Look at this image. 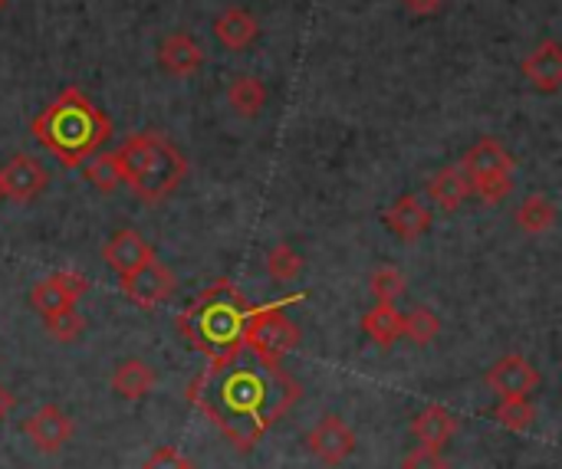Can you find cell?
Wrapping results in <instances>:
<instances>
[{
  "instance_id": "cell-1",
  "label": "cell",
  "mask_w": 562,
  "mask_h": 469,
  "mask_svg": "<svg viewBox=\"0 0 562 469\" xmlns=\"http://www.w3.org/2000/svg\"><path fill=\"white\" fill-rule=\"evenodd\" d=\"M300 394L303 388L280 365H263L247 345L224 362H211V368L188 385V401L207 414L237 450H250Z\"/></svg>"
},
{
  "instance_id": "cell-2",
  "label": "cell",
  "mask_w": 562,
  "mask_h": 469,
  "mask_svg": "<svg viewBox=\"0 0 562 469\" xmlns=\"http://www.w3.org/2000/svg\"><path fill=\"white\" fill-rule=\"evenodd\" d=\"M33 138L56 155L63 168H82L112 138L109 115L76 85L63 89L33 122Z\"/></svg>"
},
{
  "instance_id": "cell-3",
  "label": "cell",
  "mask_w": 562,
  "mask_h": 469,
  "mask_svg": "<svg viewBox=\"0 0 562 469\" xmlns=\"http://www.w3.org/2000/svg\"><path fill=\"white\" fill-rule=\"evenodd\" d=\"M247 312H250V306L240 296V289L234 283L221 279L211 289H204V296L198 302H191L184 309V316L178 319V329L191 348L207 355V362H224L227 355H234L244 345Z\"/></svg>"
},
{
  "instance_id": "cell-4",
  "label": "cell",
  "mask_w": 562,
  "mask_h": 469,
  "mask_svg": "<svg viewBox=\"0 0 562 469\" xmlns=\"http://www.w3.org/2000/svg\"><path fill=\"white\" fill-rule=\"evenodd\" d=\"M303 296H286L273 306H260L247 312V325H244V345L263 362V365H280L286 352H293L300 345V329L283 316V309L290 302H296Z\"/></svg>"
},
{
  "instance_id": "cell-5",
  "label": "cell",
  "mask_w": 562,
  "mask_h": 469,
  "mask_svg": "<svg viewBox=\"0 0 562 469\" xmlns=\"http://www.w3.org/2000/svg\"><path fill=\"white\" fill-rule=\"evenodd\" d=\"M188 178V158L161 135L155 131V151L148 168L142 171V178L132 184V194L145 204H161L165 197H171L178 191V184Z\"/></svg>"
},
{
  "instance_id": "cell-6",
  "label": "cell",
  "mask_w": 562,
  "mask_h": 469,
  "mask_svg": "<svg viewBox=\"0 0 562 469\" xmlns=\"http://www.w3.org/2000/svg\"><path fill=\"white\" fill-rule=\"evenodd\" d=\"M119 286H122V293H125L135 306L155 309V306H161V302L171 299L178 279H175V273H171L165 263H158V256H155V260H148L142 270H135L132 276L119 279Z\"/></svg>"
},
{
  "instance_id": "cell-7",
  "label": "cell",
  "mask_w": 562,
  "mask_h": 469,
  "mask_svg": "<svg viewBox=\"0 0 562 469\" xmlns=\"http://www.w3.org/2000/svg\"><path fill=\"white\" fill-rule=\"evenodd\" d=\"M49 184L46 168L30 158V155H16L0 168V197H10L16 204H30L36 201Z\"/></svg>"
},
{
  "instance_id": "cell-8",
  "label": "cell",
  "mask_w": 562,
  "mask_h": 469,
  "mask_svg": "<svg viewBox=\"0 0 562 469\" xmlns=\"http://www.w3.org/2000/svg\"><path fill=\"white\" fill-rule=\"evenodd\" d=\"M89 283L79 276V273H53L46 279H40L33 289H30V306L40 312V316H53L59 309H72L82 296H86Z\"/></svg>"
},
{
  "instance_id": "cell-9",
  "label": "cell",
  "mask_w": 562,
  "mask_h": 469,
  "mask_svg": "<svg viewBox=\"0 0 562 469\" xmlns=\"http://www.w3.org/2000/svg\"><path fill=\"white\" fill-rule=\"evenodd\" d=\"M306 447L313 450V457L326 467H339L346 457H352L356 450V434L349 431V424L342 417H323L310 437H306Z\"/></svg>"
},
{
  "instance_id": "cell-10",
  "label": "cell",
  "mask_w": 562,
  "mask_h": 469,
  "mask_svg": "<svg viewBox=\"0 0 562 469\" xmlns=\"http://www.w3.org/2000/svg\"><path fill=\"white\" fill-rule=\"evenodd\" d=\"M102 260L109 263V270L119 279H125L135 270H142L148 260H155V250H151V243L142 233H135V230H115L105 240V247H102Z\"/></svg>"
},
{
  "instance_id": "cell-11",
  "label": "cell",
  "mask_w": 562,
  "mask_h": 469,
  "mask_svg": "<svg viewBox=\"0 0 562 469\" xmlns=\"http://www.w3.org/2000/svg\"><path fill=\"white\" fill-rule=\"evenodd\" d=\"M491 391L501 398H530L540 388V371L524 358V355H504L491 371H487Z\"/></svg>"
},
{
  "instance_id": "cell-12",
  "label": "cell",
  "mask_w": 562,
  "mask_h": 469,
  "mask_svg": "<svg viewBox=\"0 0 562 469\" xmlns=\"http://www.w3.org/2000/svg\"><path fill=\"white\" fill-rule=\"evenodd\" d=\"M23 431H26V437H30L33 447H40L43 454H56L59 447L69 444V437H72V421H69V414H63L59 408L46 404V408H40L36 414L26 417Z\"/></svg>"
},
{
  "instance_id": "cell-13",
  "label": "cell",
  "mask_w": 562,
  "mask_h": 469,
  "mask_svg": "<svg viewBox=\"0 0 562 469\" xmlns=\"http://www.w3.org/2000/svg\"><path fill=\"white\" fill-rule=\"evenodd\" d=\"M524 76L527 82L543 92V95H557L562 89V46L560 39H547L540 43L527 59H524Z\"/></svg>"
},
{
  "instance_id": "cell-14",
  "label": "cell",
  "mask_w": 562,
  "mask_h": 469,
  "mask_svg": "<svg viewBox=\"0 0 562 469\" xmlns=\"http://www.w3.org/2000/svg\"><path fill=\"white\" fill-rule=\"evenodd\" d=\"M385 227L398 237V240H418L422 233H428L431 227V210L425 207V201L418 194H402L389 210H385Z\"/></svg>"
},
{
  "instance_id": "cell-15",
  "label": "cell",
  "mask_w": 562,
  "mask_h": 469,
  "mask_svg": "<svg viewBox=\"0 0 562 469\" xmlns=\"http://www.w3.org/2000/svg\"><path fill=\"white\" fill-rule=\"evenodd\" d=\"M158 62L171 76H194L204 66V49L188 33H171L158 46Z\"/></svg>"
},
{
  "instance_id": "cell-16",
  "label": "cell",
  "mask_w": 562,
  "mask_h": 469,
  "mask_svg": "<svg viewBox=\"0 0 562 469\" xmlns=\"http://www.w3.org/2000/svg\"><path fill=\"white\" fill-rule=\"evenodd\" d=\"M461 168H464V174L471 181H477V178H487V174L514 171L517 161L497 138H481L474 148H468V155L461 158Z\"/></svg>"
},
{
  "instance_id": "cell-17",
  "label": "cell",
  "mask_w": 562,
  "mask_h": 469,
  "mask_svg": "<svg viewBox=\"0 0 562 469\" xmlns=\"http://www.w3.org/2000/svg\"><path fill=\"white\" fill-rule=\"evenodd\" d=\"M155 385H158L155 368L145 365V362H138V358H125V362H119L115 371H112V391H115L119 398H125V401H142V398H148V394L155 391Z\"/></svg>"
},
{
  "instance_id": "cell-18",
  "label": "cell",
  "mask_w": 562,
  "mask_h": 469,
  "mask_svg": "<svg viewBox=\"0 0 562 469\" xmlns=\"http://www.w3.org/2000/svg\"><path fill=\"white\" fill-rule=\"evenodd\" d=\"M214 36L227 46V49H247L257 36H260V23L254 13L231 7L214 20Z\"/></svg>"
},
{
  "instance_id": "cell-19",
  "label": "cell",
  "mask_w": 562,
  "mask_h": 469,
  "mask_svg": "<svg viewBox=\"0 0 562 469\" xmlns=\"http://www.w3.org/2000/svg\"><path fill=\"white\" fill-rule=\"evenodd\" d=\"M454 431H458V421H454L451 411L441 408V404L425 408V411L412 421L415 441H418L422 447H435V450H441V447L454 437Z\"/></svg>"
},
{
  "instance_id": "cell-20",
  "label": "cell",
  "mask_w": 562,
  "mask_h": 469,
  "mask_svg": "<svg viewBox=\"0 0 562 469\" xmlns=\"http://www.w3.org/2000/svg\"><path fill=\"white\" fill-rule=\"evenodd\" d=\"M428 197L445 207V210H458L468 197H471V178L464 174L461 164L441 168L431 181H428Z\"/></svg>"
},
{
  "instance_id": "cell-21",
  "label": "cell",
  "mask_w": 562,
  "mask_h": 469,
  "mask_svg": "<svg viewBox=\"0 0 562 469\" xmlns=\"http://www.w3.org/2000/svg\"><path fill=\"white\" fill-rule=\"evenodd\" d=\"M151 151H155V128L151 131H138V135L122 141V148L115 151V161H119V171H122V184L132 187L142 178V171L151 161Z\"/></svg>"
},
{
  "instance_id": "cell-22",
  "label": "cell",
  "mask_w": 562,
  "mask_h": 469,
  "mask_svg": "<svg viewBox=\"0 0 562 469\" xmlns=\"http://www.w3.org/2000/svg\"><path fill=\"white\" fill-rule=\"evenodd\" d=\"M362 332H366L375 345L392 348V345L402 339V312H398V306H395V302H375V306L366 312V319H362Z\"/></svg>"
},
{
  "instance_id": "cell-23",
  "label": "cell",
  "mask_w": 562,
  "mask_h": 469,
  "mask_svg": "<svg viewBox=\"0 0 562 469\" xmlns=\"http://www.w3.org/2000/svg\"><path fill=\"white\" fill-rule=\"evenodd\" d=\"M227 102L240 118H257L267 105V85L257 76H234L227 85Z\"/></svg>"
},
{
  "instance_id": "cell-24",
  "label": "cell",
  "mask_w": 562,
  "mask_h": 469,
  "mask_svg": "<svg viewBox=\"0 0 562 469\" xmlns=\"http://www.w3.org/2000/svg\"><path fill=\"white\" fill-rule=\"evenodd\" d=\"M557 224V207L550 197L543 194H530L520 207H517V227L530 237H540L547 233L550 227Z\"/></svg>"
},
{
  "instance_id": "cell-25",
  "label": "cell",
  "mask_w": 562,
  "mask_h": 469,
  "mask_svg": "<svg viewBox=\"0 0 562 469\" xmlns=\"http://www.w3.org/2000/svg\"><path fill=\"white\" fill-rule=\"evenodd\" d=\"M82 174H86V181H89L95 191H102V194H112V191L122 184V171H119L115 151L92 155V161L82 164Z\"/></svg>"
},
{
  "instance_id": "cell-26",
  "label": "cell",
  "mask_w": 562,
  "mask_h": 469,
  "mask_svg": "<svg viewBox=\"0 0 562 469\" xmlns=\"http://www.w3.org/2000/svg\"><path fill=\"white\" fill-rule=\"evenodd\" d=\"M441 332V319L428 306H415L408 316H402V335H408L415 345H431Z\"/></svg>"
},
{
  "instance_id": "cell-27",
  "label": "cell",
  "mask_w": 562,
  "mask_h": 469,
  "mask_svg": "<svg viewBox=\"0 0 562 469\" xmlns=\"http://www.w3.org/2000/svg\"><path fill=\"white\" fill-rule=\"evenodd\" d=\"M494 417L501 421V427H507V431H517V434H520V431H530V427H533L537 411H533L530 398H501V404H497Z\"/></svg>"
},
{
  "instance_id": "cell-28",
  "label": "cell",
  "mask_w": 562,
  "mask_h": 469,
  "mask_svg": "<svg viewBox=\"0 0 562 469\" xmlns=\"http://www.w3.org/2000/svg\"><path fill=\"white\" fill-rule=\"evenodd\" d=\"M267 273L277 279V283H290L303 273V256L290 247V243H280L267 253Z\"/></svg>"
},
{
  "instance_id": "cell-29",
  "label": "cell",
  "mask_w": 562,
  "mask_h": 469,
  "mask_svg": "<svg viewBox=\"0 0 562 469\" xmlns=\"http://www.w3.org/2000/svg\"><path fill=\"white\" fill-rule=\"evenodd\" d=\"M510 191H514V171H501V174H487V178L471 181V194L481 197L484 204H501Z\"/></svg>"
},
{
  "instance_id": "cell-30",
  "label": "cell",
  "mask_w": 562,
  "mask_h": 469,
  "mask_svg": "<svg viewBox=\"0 0 562 469\" xmlns=\"http://www.w3.org/2000/svg\"><path fill=\"white\" fill-rule=\"evenodd\" d=\"M369 293L375 296V302H395L405 293V276L395 266H382V270L372 273Z\"/></svg>"
},
{
  "instance_id": "cell-31",
  "label": "cell",
  "mask_w": 562,
  "mask_h": 469,
  "mask_svg": "<svg viewBox=\"0 0 562 469\" xmlns=\"http://www.w3.org/2000/svg\"><path fill=\"white\" fill-rule=\"evenodd\" d=\"M46 319V332L56 339V342H76L79 335H82V329H86V322H82V316L76 312V306L72 309H59V312H53V316H43Z\"/></svg>"
},
{
  "instance_id": "cell-32",
  "label": "cell",
  "mask_w": 562,
  "mask_h": 469,
  "mask_svg": "<svg viewBox=\"0 0 562 469\" xmlns=\"http://www.w3.org/2000/svg\"><path fill=\"white\" fill-rule=\"evenodd\" d=\"M402 469H448V460L441 457V450L435 447H418L405 457Z\"/></svg>"
},
{
  "instance_id": "cell-33",
  "label": "cell",
  "mask_w": 562,
  "mask_h": 469,
  "mask_svg": "<svg viewBox=\"0 0 562 469\" xmlns=\"http://www.w3.org/2000/svg\"><path fill=\"white\" fill-rule=\"evenodd\" d=\"M142 469H191V464L175 450V447H161L148 457V464Z\"/></svg>"
},
{
  "instance_id": "cell-34",
  "label": "cell",
  "mask_w": 562,
  "mask_h": 469,
  "mask_svg": "<svg viewBox=\"0 0 562 469\" xmlns=\"http://www.w3.org/2000/svg\"><path fill=\"white\" fill-rule=\"evenodd\" d=\"M402 3H405V10H412L415 16H431V13L441 10L445 0H402Z\"/></svg>"
},
{
  "instance_id": "cell-35",
  "label": "cell",
  "mask_w": 562,
  "mask_h": 469,
  "mask_svg": "<svg viewBox=\"0 0 562 469\" xmlns=\"http://www.w3.org/2000/svg\"><path fill=\"white\" fill-rule=\"evenodd\" d=\"M10 408H13V394H10V391H7V388L0 385V421H3L7 414H10Z\"/></svg>"
},
{
  "instance_id": "cell-36",
  "label": "cell",
  "mask_w": 562,
  "mask_h": 469,
  "mask_svg": "<svg viewBox=\"0 0 562 469\" xmlns=\"http://www.w3.org/2000/svg\"><path fill=\"white\" fill-rule=\"evenodd\" d=\"M3 3H7V0H0V10H3Z\"/></svg>"
},
{
  "instance_id": "cell-37",
  "label": "cell",
  "mask_w": 562,
  "mask_h": 469,
  "mask_svg": "<svg viewBox=\"0 0 562 469\" xmlns=\"http://www.w3.org/2000/svg\"><path fill=\"white\" fill-rule=\"evenodd\" d=\"M191 469H194V467H191Z\"/></svg>"
}]
</instances>
